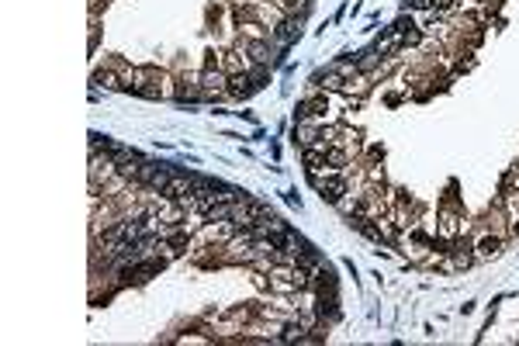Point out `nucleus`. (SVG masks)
Here are the masks:
<instances>
[{
  "label": "nucleus",
  "instance_id": "obj_1",
  "mask_svg": "<svg viewBox=\"0 0 519 346\" xmlns=\"http://www.w3.org/2000/svg\"><path fill=\"white\" fill-rule=\"evenodd\" d=\"M502 249V239L498 236H485L481 243H477V256H495Z\"/></svg>",
  "mask_w": 519,
  "mask_h": 346
},
{
  "label": "nucleus",
  "instance_id": "obj_2",
  "mask_svg": "<svg viewBox=\"0 0 519 346\" xmlns=\"http://www.w3.org/2000/svg\"><path fill=\"white\" fill-rule=\"evenodd\" d=\"M429 4H433V0H412V7H419V11H426Z\"/></svg>",
  "mask_w": 519,
  "mask_h": 346
}]
</instances>
